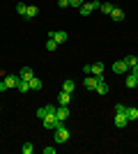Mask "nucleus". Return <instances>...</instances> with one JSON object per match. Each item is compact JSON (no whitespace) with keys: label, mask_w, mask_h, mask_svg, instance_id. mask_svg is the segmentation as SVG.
Here are the masks:
<instances>
[{"label":"nucleus","mask_w":138,"mask_h":154,"mask_svg":"<svg viewBox=\"0 0 138 154\" xmlns=\"http://www.w3.org/2000/svg\"><path fill=\"white\" fill-rule=\"evenodd\" d=\"M74 88H76V83H74L72 78H67L65 83H62V90H65V92H74Z\"/></svg>","instance_id":"19"},{"label":"nucleus","mask_w":138,"mask_h":154,"mask_svg":"<svg viewBox=\"0 0 138 154\" xmlns=\"http://www.w3.org/2000/svg\"><path fill=\"white\" fill-rule=\"evenodd\" d=\"M44 154H55V147H44Z\"/></svg>","instance_id":"30"},{"label":"nucleus","mask_w":138,"mask_h":154,"mask_svg":"<svg viewBox=\"0 0 138 154\" xmlns=\"http://www.w3.org/2000/svg\"><path fill=\"white\" fill-rule=\"evenodd\" d=\"M58 42H55V39H51V37H48V42H46V48H48V51H58Z\"/></svg>","instance_id":"22"},{"label":"nucleus","mask_w":138,"mask_h":154,"mask_svg":"<svg viewBox=\"0 0 138 154\" xmlns=\"http://www.w3.org/2000/svg\"><path fill=\"white\" fill-rule=\"evenodd\" d=\"M19 92H30V83L28 81H19V88H16Z\"/></svg>","instance_id":"21"},{"label":"nucleus","mask_w":138,"mask_h":154,"mask_svg":"<svg viewBox=\"0 0 138 154\" xmlns=\"http://www.w3.org/2000/svg\"><path fill=\"white\" fill-rule=\"evenodd\" d=\"M127 120H129V122L138 120V108H136V106H131V108H127Z\"/></svg>","instance_id":"15"},{"label":"nucleus","mask_w":138,"mask_h":154,"mask_svg":"<svg viewBox=\"0 0 138 154\" xmlns=\"http://www.w3.org/2000/svg\"><path fill=\"white\" fill-rule=\"evenodd\" d=\"M48 37H51V39H55L58 44H65L67 39H69V35H67L65 30H51V32H48Z\"/></svg>","instance_id":"3"},{"label":"nucleus","mask_w":138,"mask_h":154,"mask_svg":"<svg viewBox=\"0 0 138 154\" xmlns=\"http://www.w3.org/2000/svg\"><path fill=\"white\" fill-rule=\"evenodd\" d=\"M111 19H113V21H122V19H124V12H122L120 7H113V12H111Z\"/></svg>","instance_id":"14"},{"label":"nucleus","mask_w":138,"mask_h":154,"mask_svg":"<svg viewBox=\"0 0 138 154\" xmlns=\"http://www.w3.org/2000/svg\"><path fill=\"white\" fill-rule=\"evenodd\" d=\"M85 90H97V76H85Z\"/></svg>","instance_id":"11"},{"label":"nucleus","mask_w":138,"mask_h":154,"mask_svg":"<svg viewBox=\"0 0 138 154\" xmlns=\"http://www.w3.org/2000/svg\"><path fill=\"white\" fill-rule=\"evenodd\" d=\"M67 140H69V129L62 124L55 129V143H67Z\"/></svg>","instance_id":"2"},{"label":"nucleus","mask_w":138,"mask_h":154,"mask_svg":"<svg viewBox=\"0 0 138 154\" xmlns=\"http://www.w3.org/2000/svg\"><path fill=\"white\" fill-rule=\"evenodd\" d=\"M46 115H48V106H41V108H37V117H39V120H44Z\"/></svg>","instance_id":"25"},{"label":"nucleus","mask_w":138,"mask_h":154,"mask_svg":"<svg viewBox=\"0 0 138 154\" xmlns=\"http://www.w3.org/2000/svg\"><path fill=\"white\" fill-rule=\"evenodd\" d=\"M55 117H58L60 122H65L67 117H69V106H60V108H55Z\"/></svg>","instance_id":"6"},{"label":"nucleus","mask_w":138,"mask_h":154,"mask_svg":"<svg viewBox=\"0 0 138 154\" xmlns=\"http://www.w3.org/2000/svg\"><path fill=\"white\" fill-rule=\"evenodd\" d=\"M69 5H72V7H81V5H83V0H69Z\"/></svg>","instance_id":"27"},{"label":"nucleus","mask_w":138,"mask_h":154,"mask_svg":"<svg viewBox=\"0 0 138 154\" xmlns=\"http://www.w3.org/2000/svg\"><path fill=\"white\" fill-rule=\"evenodd\" d=\"M127 124H129V120H127V113H115V127H118V129H124Z\"/></svg>","instance_id":"5"},{"label":"nucleus","mask_w":138,"mask_h":154,"mask_svg":"<svg viewBox=\"0 0 138 154\" xmlns=\"http://www.w3.org/2000/svg\"><path fill=\"white\" fill-rule=\"evenodd\" d=\"M99 9H101V12H104L106 16H111V12H113V5H111V2H101V5H99Z\"/></svg>","instance_id":"20"},{"label":"nucleus","mask_w":138,"mask_h":154,"mask_svg":"<svg viewBox=\"0 0 138 154\" xmlns=\"http://www.w3.org/2000/svg\"><path fill=\"white\" fill-rule=\"evenodd\" d=\"M28 83H30V90H41V88H44V83H41L37 76H32L30 81H28Z\"/></svg>","instance_id":"13"},{"label":"nucleus","mask_w":138,"mask_h":154,"mask_svg":"<svg viewBox=\"0 0 138 154\" xmlns=\"http://www.w3.org/2000/svg\"><path fill=\"white\" fill-rule=\"evenodd\" d=\"M32 76H35V74H32V69H30V67H23V69L19 71V78H21V81H30Z\"/></svg>","instance_id":"10"},{"label":"nucleus","mask_w":138,"mask_h":154,"mask_svg":"<svg viewBox=\"0 0 138 154\" xmlns=\"http://www.w3.org/2000/svg\"><path fill=\"white\" fill-rule=\"evenodd\" d=\"M0 110H2V108H0Z\"/></svg>","instance_id":"33"},{"label":"nucleus","mask_w":138,"mask_h":154,"mask_svg":"<svg viewBox=\"0 0 138 154\" xmlns=\"http://www.w3.org/2000/svg\"><path fill=\"white\" fill-rule=\"evenodd\" d=\"M131 74H133V76L138 78V64H136V67H133V69H131Z\"/></svg>","instance_id":"32"},{"label":"nucleus","mask_w":138,"mask_h":154,"mask_svg":"<svg viewBox=\"0 0 138 154\" xmlns=\"http://www.w3.org/2000/svg\"><path fill=\"white\" fill-rule=\"evenodd\" d=\"M113 71H115V74H127L129 67H127L124 60H118V62H113Z\"/></svg>","instance_id":"7"},{"label":"nucleus","mask_w":138,"mask_h":154,"mask_svg":"<svg viewBox=\"0 0 138 154\" xmlns=\"http://www.w3.org/2000/svg\"><path fill=\"white\" fill-rule=\"evenodd\" d=\"M115 113H127V108L122 106V103H118V106H115Z\"/></svg>","instance_id":"28"},{"label":"nucleus","mask_w":138,"mask_h":154,"mask_svg":"<svg viewBox=\"0 0 138 154\" xmlns=\"http://www.w3.org/2000/svg\"><path fill=\"white\" fill-rule=\"evenodd\" d=\"M97 94H106L108 92V85H106V81H104V76H97Z\"/></svg>","instance_id":"8"},{"label":"nucleus","mask_w":138,"mask_h":154,"mask_svg":"<svg viewBox=\"0 0 138 154\" xmlns=\"http://www.w3.org/2000/svg\"><path fill=\"white\" fill-rule=\"evenodd\" d=\"M26 9H28L26 2H19V5H16V14H19V16H26Z\"/></svg>","instance_id":"24"},{"label":"nucleus","mask_w":138,"mask_h":154,"mask_svg":"<svg viewBox=\"0 0 138 154\" xmlns=\"http://www.w3.org/2000/svg\"><path fill=\"white\" fill-rule=\"evenodd\" d=\"M58 7H60V9H65V7H69V0H58Z\"/></svg>","instance_id":"26"},{"label":"nucleus","mask_w":138,"mask_h":154,"mask_svg":"<svg viewBox=\"0 0 138 154\" xmlns=\"http://www.w3.org/2000/svg\"><path fill=\"white\" fill-rule=\"evenodd\" d=\"M99 5H101L99 0H92V2H83V5L78 7V12L83 14V16H87V14H92L94 9H99Z\"/></svg>","instance_id":"1"},{"label":"nucleus","mask_w":138,"mask_h":154,"mask_svg":"<svg viewBox=\"0 0 138 154\" xmlns=\"http://www.w3.org/2000/svg\"><path fill=\"white\" fill-rule=\"evenodd\" d=\"M83 74H92V64H85V67H83Z\"/></svg>","instance_id":"29"},{"label":"nucleus","mask_w":138,"mask_h":154,"mask_svg":"<svg viewBox=\"0 0 138 154\" xmlns=\"http://www.w3.org/2000/svg\"><path fill=\"white\" fill-rule=\"evenodd\" d=\"M32 143H23V145H21V152H23V154H32Z\"/></svg>","instance_id":"23"},{"label":"nucleus","mask_w":138,"mask_h":154,"mask_svg":"<svg viewBox=\"0 0 138 154\" xmlns=\"http://www.w3.org/2000/svg\"><path fill=\"white\" fill-rule=\"evenodd\" d=\"M37 14H39V9H37V7H35V5H30V7H28V9H26V16H23V19H35Z\"/></svg>","instance_id":"17"},{"label":"nucleus","mask_w":138,"mask_h":154,"mask_svg":"<svg viewBox=\"0 0 138 154\" xmlns=\"http://www.w3.org/2000/svg\"><path fill=\"white\" fill-rule=\"evenodd\" d=\"M2 81H5L7 83V90H9V88H19V74H5V78H2Z\"/></svg>","instance_id":"4"},{"label":"nucleus","mask_w":138,"mask_h":154,"mask_svg":"<svg viewBox=\"0 0 138 154\" xmlns=\"http://www.w3.org/2000/svg\"><path fill=\"white\" fill-rule=\"evenodd\" d=\"M92 74H94V76H104V62H94L92 64Z\"/></svg>","instance_id":"16"},{"label":"nucleus","mask_w":138,"mask_h":154,"mask_svg":"<svg viewBox=\"0 0 138 154\" xmlns=\"http://www.w3.org/2000/svg\"><path fill=\"white\" fill-rule=\"evenodd\" d=\"M69 101H72V92H60V97H58V103L60 106H69Z\"/></svg>","instance_id":"9"},{"label":"nucleus","mask_w":138,"mask_h":154,"mask_svg":"<svg viewBox=\"0 0 138 154\" xmlns=\"http://www.w3.org/2000/svg\"><path fill=\"white\" fill-rule=\"evenodd\" d=\"M124 83H127V88H138V78L133 76V74H127V78H124Z\"/></svg>","instance_id":"12"},{"label":"nucleus","mask_w":138,"mask_h":154,"mask_svg":"<svg viewBox=\"0 0 138 154\" xmlns=\"http://www.w3.org/2000/svg\"><path fill=\"white\" fill-rule=\"evenodd\" d=\"M7 90V83H5V81H0V92H5Z\"/></svg>","instance_id":"31"},{"label":"nucleus","mask_w":138,"mask_h":154,"mask_svg":"<svg viewBox=\"0 0 138 154\" xmlns=\"http://www.w3.org/2000/svg\"><path fill=\"white\" fill-rule=\"evenodd\" d=\"M124 62H127V67H129V71H131L133 67L138 64V58H136V55H127V58H124Z\"/></svg>","instance_id":"18"}]
</instances>
